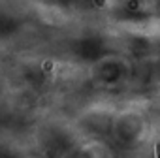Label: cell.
<instances>
[{"mask_svg": "<svg viewBox=\"0 0 160 158\" xmlns=\"http://www.w3.org/2000/svg\"><path fill=\"white\" fill-rule=\"evenodd\" d=\"M156 158H160V145H156Z\"/></svg>", "mask_w": 160, "mask_h": 158, "instance_id": "1", "label": "cell"}]
</instances>
